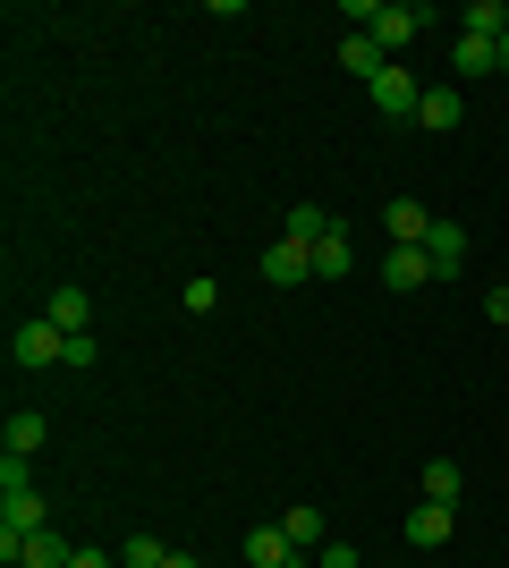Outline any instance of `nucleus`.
I'll return each instance as SVG.
<instances>
[{"mask_svg":"<svg viewBox=\"0 0 509 568\" xmlns=\"http://www.w3.org/2000/svg\"><path fill=\"white\" fill-rule=\"evenodd\" d=\"M43 442H51V425H43V416H34V407H18V416L0 425V450H9V458H34V450H43Z\"/></svg>","mask_w":509,"mask_h":568,"instance_id":"obj_14","label":"nucleus"},{"mask_svg":"<svg viewBox=\"0 0 509 568\" xmlns=\"http://www.w3.org/2000/svg\"><path fill=\"white\" fill-rule=\"evenodd\" d=\"M425 230H434V213H425L416 195H390L383 204V237L390 246H425Z\"/></svg>","mask_w":509,"mask_h":568,"instance_id":"obj_8","label":"nucleus"},{"mask_svg":"<svg viewBox=\"0 0 509 568\" xmlns=\"http://www.w3.org/2000/svg\"><path fill=\"white\" fill-rule=\"evenodd\" d=\"M170 568H204V560H195V551H170Z\"/></svg>","mask_w":509,"mask_h":568,"instance_id":"obj_28","label":"nucleus"},{"mask_svg":"<svg viewBox=\"0 0 509 568\" xmlns=\"http://www.w3.org/2000/svg\"><path fill=\"white\" fill-rule=\"evenodd\" d=\"M501 69H509V34H501Z\"/></svg>","mask_w":509,"mask_h":568,"instance_id":"obj_30","label":"nucleus"},{"mask_svg":"<svg viewBox=\"0 0 509 568\" xmlns=\"http://www.w3.org/2000/svg\"><path fill=\"white\" fill-rule=\"evenodd\" d=\"M459 493H467L459 458H425V500H459Z\"/></svg>","mask_w":509,"mask_h":568,"instance_id":"obj_19","label":"nucleus"},{"mask_svg":"<svg viewBox=\"0 0 509 568\" xmlns=\"http://www.w3.org/2000/svg\"><path fill=\"white\" fill-rule=\"evenodd\" d=\"M281 526H289V544H297V551H323V544H332V526H323L315 500H289V518H281Z\"/></svg>","mask_w":509,"mask_h":568,"instance_id":"obj_17","label":"nucleus"},{"mask_svg":"<svg viewBox=\"0 0 509 568\" xmlns=\"http://www.w3.org/2000/svg\"><path fill=\"white\" fill-rule=\"evenodd\" d=\"M348 272H357V246H348V230L332 221V230L315 237V281H348Z\"/></svg>","mask_w":509,"mask_h":568,"instance_id":"obj_12","label":"nucleus"},{"mask_svg":"<svg viewBox=\"0 0 509 568\" xmlns=\"http://www.w3.org/2000/svg\"><path fill=\"white\" fill-rule=\"evenodd\" d=\"M315 568H365V560H357V544H323Z\"/></svg>","mask_w":509,"mask_h":568,"instance_id":"obj_25","label":"nucleus"},{"mask_svg":"<svg viewBox=\"0 0 509 568\" xmlns=\"http://www.w3.org/2000/svg\"><path fill=\"white\" fill-rule=\"evenodd\" d=\"M323 230H332V213H323V204H289V237H306V246H315Z\"/></svg>","mask_w":509,"mask_h":568,"instance_id":"obj_22","label":"nucleus"},{"mask_svg":"<svg viewBox=\"0 0 509 568\" xmlns=\"http://www.w3.org/2000/svg\"><path fill=\"white\" fill-rule=\"evenodd\" d=\"M281 568H315V560H306V551H289V560H281Z\"/></svg>","mask_w":509,"mask_h":568,"instance_id":"obj_29","label":"nucleus"},{"mask_svg":"<svg viewBox=\"0 0 509 568\" xmlns=\"http://www.w3.org/2000/svg\"><path fill=\"white\" fill-rule=\"evenodd\" d=\"M441 272H434V255L425 246H390L383 255V288H399V297H416V288H434Z\"/></svg>","mask_w":509,"mask_h":568,"instance_id":"obj_4","label":"nucleus"},{"mask_svg":"<svg viewBox=\"0 0 509 568\" xmlns=\"http://www.w3.org/2000/svg\"><path fill=\"white\" fill-rule=\"evenodd\" d=\"M120 568H170V544H153V535H128V544H120Z\"/></svg>","mask_w":509,"mask_h":568,"instance_id":"obj_20","label":"nucleus"},{"mask_svg":"<svg viewBox=\"0 0 509 568\" xmlns=\"http://www.w3.org/2000/svg\"><path fill=\"white\" fill-rule=\"evenodd\" d=\"M69 568H120V560H111V551H94V544H77V551H69Z\"/></svg>","mask_w":509,"mask_h":568,"instance_id":"obj_26","label":"nucleus"},{"mask_svg":"<svg viewBox=\"0 0 509 568\" xmlns=\"http://www.w3.org/2000/svg\"><path fill=\"white\" fill-rule=\"evenodd\" d=\"M69 535H60V526H34V535H9V526H0V560L9 568H69Z\"/></svg>","mask_w":509,"mask_h":568,"instance_id":"obj_2","label":"nucleus"},{"mask_svg":"<svg viewBox=\"0 0 509 568\" xmlns=\"http://www.w3.org/2000/svg\"><path fill=\"white\" fill-rule=\"evenodd\" d=\"M289 526H246V568H281V560H289Z\"/></svg>","mask_w":509,"mask_h":568,"instance_id":"obj_16","label":"nucleus"},{"mask_svg":"<svg viewBox=\"0 0 509 568\" xmlns=\"http://www.w3.org/2000/svg\"><path fill=\"white\" fill-rule=\"evenodd\" d=\"M450 526H459L450 500H416V509H408V544L416 551H441V544H450Z\"/></svg>","mask_w":509,"mask_h":568,"instance_id":"obj_7","label":"nucleus"},{"mask_svg":"<svg viewBox=\"0 0 509 568\" xmlns=\"http://www.w3.org/2000/svg\"><path fill=\"white\" fill-rule=\"evenodd\" d=\"M459 119H467V94H450V85H434V94L416 102V128H425V136H450Z\"/></svg>","mask_w":509,"mask_h":568,"instance_id":"obj_11","label":"nucleus"},{"mask_svg":"<svg viewBox=\"0 0 509 568\" xmlns=\"http://www.w3.org/2000/svg\"><path fill=\"white\" fill-rule=\"evenodd\" d=\"M9 348H18V365H34V374H43V365H69V332H60L51 314H26L18 332H9Z\"/></svg>","mask_w":509,"mask_h":568,"instance_id":"obj_3","label":"nucleus"},{"mask_svg":"<svg viewBox=\"0 0 509 568\" xmlns=\"http://www.w3.org/2000/svg\"><path fill=\"white\" fill-rule=\"evenodd\" d=\"M0 493H34V475H26V458L0 450Z\"/></svg>","mask_w":509,"mask_h":568,"instance_id":"obj_24","label":"nucleus"},{"mask_svg":"<svg viewBox=\"0 0 509 568\" xmlns=\"http://www.w3.org/2000/svg\"><path fill=\"white\" fill-rule=\"evenodd\" d=\"M450 69H459V77H492V69H501V43H492V34H459Z\"/></svg>","mask_w":509,"mask_h":568,"instance_id":"obj_18","label":"nucleus"},{"mask_svg":"<svg viewBox=\"0 0 509 568\" xmlns=\"http://www.w3.org/2000/svg\"><path fill=\"white\" fill-rule=\"evenodd\" d=\"M459 26H467V34H492V43H501V34H509V9H501V0H476Z\"/></svg>","mask_w":509,"mask_h":568,"instance_id":"obj_21","label":"nucleus"},{"mask_svg":"<svg viewBox=\"0 0 509 568\" xmlns=\"http://www.w3.org/2000/svg\"><path fill=\"white\" fill-rule=\"evenodd\" d=\"M0 526H9V535H34V526H51V500L43 493H0Z\"/></svg>","mask_w":509,"mask_h":568,"instance_id":"obj_15","label":"nucleus"},{"mask_svg":"<svg viewBox=\"0 0 509 568\" xmlns=\"http://www.w3.org/2000/svg\"><path fill=\"white\" fill-rule=\"evenodd\" d=\"M264 281L272 288H306L315 281V246H306V237H281V246L264 255Z\"/></svg>","mask_w":509,"mask_h":568,"instance_id":"obj_6","label":"nucleus"},{"mask_svg":"<svg viewBox=\"0 0 509 568\" xmlns=\"http://www.w3.org/2000/svg\"><path fill=\"white\" fill-rule=\"evenodd\" d=\"M339 69L357 77V85H374V77H383V69H390V51H383V43H374V34H339Z\"/></svg>","mask_w":509,"mask_h":568,"instance_id":"obj_10","label":"nucleus"},{"mask_svg":"<svg viewBox=\"0 0 509 568\" xmlns=\"http://www.w3.org/2000/svg\"><path fill=\"white\" fill-rule=\"evenodd\" d=\"M485 314H492V323L509 332V288H485Z\"/></svg>","mask_w":509,"mask_h":568,"instance_id":"obj_27","label":"nucleus"},{"mask_svg":"<svg viewBox=\"0 0 509 568\" xmlns=\"http://www.w3.org/2000/svg\"><path fill=\"white\" fill-rule=\"evenodd\" d=\"M425 255H434L441 281H459V272H467V230H459V221H434V230H425Z\"/></svg>","mask_w":509,"mask_h":568,"instance_id":"obj_9","label":"nucleus"},{"mask_svg":"<svg viewBox=\"0 0 509 568\" xmlns=\"http://www.w3.org/2000/svg\"><path fill=\"white\" fill-rule=\"evenodd\" d=\"M348 26H357V34H374V43L399 60V51L434 26V9H416V0H348Z\"/></svg>","mask_w":509,"mask_h":568,"instance_id":"obj_1","label":"nucleus"},{"mask_svg":"<svg viewBox=\"0 0 509 568\" xmlns=\"http://www.w3.org/2000/svg\"><path fill=\"white\" fill-rule=\"evenodd\" d=\"M179 306H187V314H213L221 306V281H187V288H179Z\"/></svg>","mask_w":509,"mask_h":568,"instance_id":"obj_23","label":"nucleus"},{"mask_svg":"<svg viewBox=\"0 0 509 568\" xmlns=\"http://www.w3.org/2000/svg\"><path fill=\"white\" fill-rule=\"evenodd\" d=\"M365 94H374V111H383V119H416V102H425V85H416V77L399 69V60H390V69L374 77Z\"/></svg>","mask_w":509,"mask_h":568,"instance_id":"obj_5","label":"nucleus"},{"mask_svg":"<svg viewBox=\"0 0 509 568\" xmlns=\"http://www.w3.org/2000/svg\"><path fill=\"white\" fill-rule=\"evenodd\" d=\"M51 323H60V332H69V339H85V332H94V297H85V288H51Z\"/></svg>","mask_w":509,"mask_h":568,"instance_id":"obj_13","label":"nucleus"}]
</instances>
